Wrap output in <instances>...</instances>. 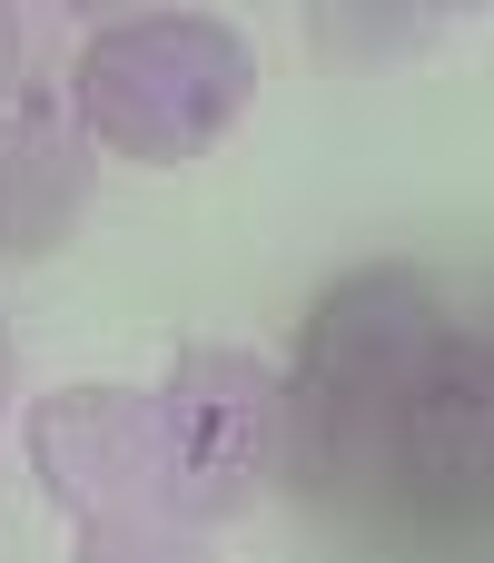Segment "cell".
Returning <instances> with one entry per match:
<instances>
[{
    "mask_svg": "<svg viewBox=\"0 0 494 563\" xmlns=\"http://www.w3.org/2000/svg\"><path fill=\"white\" fill-rule=\"evenodd\" d=\"M485 426H494V386H485V336L455 327V346L396 396L386 416V505L426 515V525H455L475 515V485H485Z\"/></svg>",
    "mask_w": 494,
    "mask_h": 563,
    "instance_id": "5",
    "label": "cell"
},
{
    "mask_svg": "<svg viewBox=\"0 0 494 563\" xmlns=\"http://www.w3.org/2000/svg\"><path fill=\"white\" fill-rule=\"evenodd\" d=\"M455 297L426 277V267H356L337 277L317 307H307V336H297V386H327L347 406H386L455 346Z\"/></svg>",
    "mask_w": 494,
    "mask_h": 563,
    "instance_id": "4",
    "label": "cell"
},
{
    "mask_svg": "<svg viewBox=\"0 0 494 563\" xmlns=\"http://www.w3.org/2000/svg\"><path fill=\"white\" fill-rule=\"evenodd\" d=\"M436 30H446L436 0H307V59H317L327 79L406 69Z\"/></svg>",
    "mask_w": 494,
    "mask_h": 563,
    "instance_id": "7",
    "label": "cell"
},
{
    "mask_svg": "<svg viewBox=\"0 0 494 563\" xmlns=\"http://www.w3.org/2000/svg\"><path fill=\"white\" fill-rule=\"evenodd\" d=\"M20 69H30V10H20V0H0V99L20 89Z\"/></svg>",
    "mask_w": 494,
    "mask_h": 563,
    "instance_id": "8",
    "label": "cell"
},
{
    "mask_svg": "<svg viewBox=\"0 0 494 563\" xmlns=\"http://www.w3.org/2000/svg\"><path fill=\"white\" fill-rule=\"evenodd\" d=\"M99 188V139L69 119L59 89L0 99V257H50Z\"/></svg>",
    "mask_w": 494,
    "mask_h": 563,
    "instance_id": "6",
    "label": "cell"
},
{
    "mask_svg": "<svg viewBox=\"0 0 494 563\" xmlns=\"http://www.w3.org/2000/svg\"><path fill=\"white\" fill-rule=\"evenodd\" d=\"M30 475L79 525V554L89 563H158V554L198 544L168 515L158 406L139 386H50L30 406Z\"/></svg>",
    "mask_w": 494,
    "mask_h": 563,
    "instance_id": "2",
    "label": "cell"
},
{
    "mask_svg": "<svg viewBox=\"0 0 494 563\" xmlns=\"http://www.w3.org/2000/svg\"><path fill=\"white\" fill-rule=\"evenodd\" d=\"M79 10H99V20H129V10H178V0H79Z\"/></svg>",
    "mask_w": 494,
    "mask_h": 563,
    "instance_id": "9",
    "label": "cell"
},
{
    "mask_svg": "<svg viewBox=\"0 0 494 563\" xmlns=\"http://www.w3.org/2000/svg\"><path fill=\"white\" fill-rule=\"evenodd\" d=\"M149 406H158V455H168V515L188 534L248 515L257 485L277 475V376L248 346H178Z\"/></svg>",
    "mask_w": 494,
    "mask_h": 563,
    "instance_id": "3",
    "label": "cell"
},
{
    "mask_svg": "<svg viewBox=\"0 0 494 563\" xmlns=\"http://www.w3.org/2000/svg\"><path fill=\"white\" fill-rule=\"evenodd\" d=\"M10 386H20V346H10V327H0V416H10Z\"/></svg>",
    "mask_w": 494,
    "mask_h": 563,
    "instance_id": "10",
    "label": "cell"
},
{
    "mask_svg": "<svg viewBox=\"0 0 494 563\" xmlns=\"http://www.w3.org/2000/svg\"><path fill=\"white\" fill-rule=\"evenodd\" d=\"M257 99V49L218 10H129L99 20L79 69H69V119L139 158V168H188L208 158Z\"/></svg>",
    "mask_w": 494,
    "mask_h": 563,
    "instance_id": "1",
    "label": "cell"
},
{
    "mask_svg": "<svg viewBox=\"0 0 494 563\" xmlns=\"http://www.w3.org/2000/svg\"><path fill=\"white\" fill-rule=\"evenodd\" d=\"M436 10H446V20H475V10H485V0H436Z\"/></svg>",
    "mask_w": 494,
    "mask_h": 563,
    "instance_id": "11",
    "label": "cell"
}]
</instances>
